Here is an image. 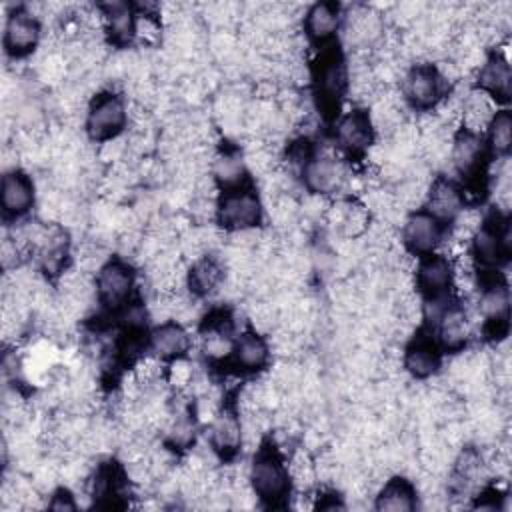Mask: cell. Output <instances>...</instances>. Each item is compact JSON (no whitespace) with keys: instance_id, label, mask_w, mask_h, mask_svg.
Here are the masks:
<instances>
[{"instance_id":"1","label":"cell","mask_w":512,"mask_h":512,"mask_svg":"<svg viewBox=\"0 0 512 512\" xmlns=\"http://www.w3.org/2000/svg\"><path fill=\"white\" fill-rule=\"evenodd\" d=\"M248 484L252 494L270 506L290 492L292 480L288 464L272 440H264L256 448L248 470Z\"/></svg>"},{"instance_id":"2","label":"cell","mask_w":512,"mask_h":512,"mask_svg":"<svg viewBox=\"0 0 512 512\" xmlns=\"http://www.w3.org/2000/svg\"><path fill=\"white\" fill-rule=\"evenodd\" d=\"M314 76V94L318 100V110L326 120L338 118L340 102L348 88V72L342 52L328 42L320 48L318 60L312 66Z\"/></svg>"},{"instance_id":"3","label":"cell","mask_w":512,"mask_h":512,"mask_svg":"<svg viewBox=\"0 0 512 512\" xmlns=\"http://www.w3.org/2000/svg\"><path fill=\"white\" fill-rule=\"evenodd\" d=\"M448 80L434 64H414L402 78V98L418 112L436 110L446 98Z\"/></svg>"},{"instance_id":"4","label":"cell","mask_w":512,"mask_h":512,"mask_svg":"<svg viewBox=\"0 0 512 512\" xmlns=\"http://www.w3.org/2000/svg\"><path fill=\"white\" fill-rule=\"evenodd\" d=\"M214 216L226 232L254 230L262 222V202L250 186L224 190L216 202Z\"/></svg>"},{"instance_id":"5","label":"cell","mask_w":512,"mask_h":512,"mask_svg":"<svg viewBox=\"0 0 512 512\" xmlns=\"http://www.w3.org/2000/svg\"><path fill=\"white\" fill-rule=\"evenodd\" d=\"M128 122V110L122 96L114 92L96 94L86 110V134L92 142L116 140Z\"/></svg>"},{"instance_id":"6","label":"cell","mask_w":512,"mask_h":512,"mask_svg":"<svg viewBox=\"0 0 512 512\" xmlns=\"http://www.w3.org/2000/svg\"><path fill=\"white\" fill-rule=\"evenodd\" d=\"M510 220L500 212L484 218L470 238V250L476 262L496 268L510 256Z\"/></svg>"},{"instance_id":"7","label":"cell","mask_w":512,"mask_h":512,"mask_svg":"<svg viewBox=\"0 0 512 512\" xmlns=\"http://www.w3.org/2000/svg\"><path fill=\"white\" fill-rule=\"evenodd\" d=\"M134 286H136L134 272L124 260L120 258L106 260L98 268V274L94 280L96 300L104 310L118 312L130 302Z\"/></svg>"},{"instance_id":"8","label":"cell","mask_w":512,"mask_h":512,"mask_svg":"<svg viewBox=\"0 0 512 512\" xmlns=\"http://www.w3.org/2000/svg\"><path fill=\"white\" fill-rule=\"evenodd\" d=\"M450 162L454 170L460 174V178L470 186V184H480L488 180V150L486 144L478 134L458 130L452 140L450 148Z\"/></svg>"},{"instance_id":"9","label":"cell","mask_w":512,"mask_h":512,"mask_svg":"<svg viewBox=\"0 0 512 512\" xmlns=\"http://www.w3.org/2000/svg\"><path fill=\"white\" fill-rule=\"evenodd\" d=\"M242 440H244V428H242L240 412L230 404L218 406L208 426L210 450L222 460H228L238 454Z\"/></svg>"},{"instance_id":"10","label":"cell","mask_w":512,"mask_h":512,"mask_svg":"<svg viewBox=\"0 0 512 512\" xmlns=\"http://www.w3.org/2000/svg\"><path fill=\"white\" fill-rule=\"evenodd\" d=\"M444 238V224L430 216L426 210L410 212L402 224V244L414 256L436 252Z\"/></svg>"},{"instance_id":"11","label":"cell","mask_w":512,"mask_h":512,"mask_svg":"<svg viewBox=\"0 0 512 512\" xmlns=\"http://www.w3.org/2000/svg\"><path fill=\"white\" fill-rule=\"evenodd\" d=\"M416 290L424 296V300L448 296L454 286V262L438 252L420 256L416 266Z\"/></svg>"},{"instance_id":"12","label":"cell","mask_w":512,"mask_h":512,"mask_svg":"<svg viewBox=\"0 0 512 512\" xmlns=\"http://www.w3.org/2000/svg\"><path fill=\"white\" fill-rule=\"evenodd\" d=\"M40 22L34 14L26 10H14L10 16H6L4 24V52L12 58H24L32 54L40 44Z\"/></svg>"},{"instance_id":"13","label":"cell","mask_w":512,"mask_h":512,"mask_svg":"<svg viewBox=\"0 0 512 512\" xmlns=\"http://www.w3.org/2000/svg\"><path fill=\"white\" fill-rule=\"evenodd\" d=\"M434 334L436 344L444 352H462L470 338V322L464 306L456 300H450L442 312L434 318Z\"/></svg>"},{"instance_id":"14","label":"cell","mask_w":512,"mask_h":512,"mask_svg":"<svg viewBox=\"0 0 512 512\" xmlns=\"http://www.w3.org/2000/svg\"><path fill=\"white\" fill-rule=\"evenodd\" d=\"M374 124L366 108H352L336 122V142L348 154H364L374 144Z\"/></svg>"},{"instance_id":"15","label":"cell","mask_w":512,"mask_h":512,"mask_svg":"<svg viewBox=\"0 0 512 512\" xmlns=\"http://www.w3.org/2000/svg\"><path fill=\"white\" fill-rule=\"evenodd\" d=\"M36 200L34 182L20 168H10L2 176L0 184V202L2 210L10 218H20L30 212Z\"/></svg>"},{"instance_id":"16","label":"cell","mask_w":512,"mask_h":512,"mask_svg":"<svg viewBox=\"0 0 512 512\" xmlns=\"http://www.w3.org/2000/svg\"><path fill=\"white\" fill-rule=\"evenodd\" d=\"M300 172L306 190L316 196L334 194L346 180L344 166L332 156H312Z\"/></svg>"},{"instance_id":"17","label":"cell","mask_w":512,"mask_h":512,"mask_svg":"<svg viewBox=\"0 0 512 512\" xmlns=\"http://www.w3.org/2000/svg\"><path fill=\"white\" fill-rule=\"evenodd\" d=\"M464 210V194L460 186L444 176L434 178L426 190V212L438 222L452 224Z\"/></svg>"},{"instance_id":"18","label":"cell","mask_w":512,"mask_h":512,"mask_svg":"<svg viewBox=\"0 0 512 512\" xmlns=\"http://www.w3.org/2000/svg\"><path fill=\"white\" fill-rule=\"evenodd\" d=\"M440 346L430 334L418 332L404 350L402 366L414 380H428L440 368Z\"/></svg>"},{"instance_id":"19","label":"cell","mask_w":512,"mask_h":512,"mask_svg":"<svg viewBox=\"0 0 512 512\" xmlns=\"http://www.w3.org/2000/svg\"><path fill=\"white\" fill-rule=\"evenodd\" d=\"M476 90L484 92L494 102H508L510 100L512 70H510L508 60L502 54L492 52L482 62V66L478 68V74H476Z\"/></svg>"},{"instance_id":"20","label":"cell","mask_w":512,"mask_h":512,"mask_svg":"<svg viewBox=\"0 0 512 512\" xmlns=\"http://www.w3.org/2000/svg\"><path fill=\"white\" fill-rule=\"evenodd\" d=\"M148 348L162 362H176L184 358L190 348L188 330L178 320H164L150 332Z\"/></svg>"},{"instance_id":"21","label":"cell","mask_w":512,"mask_h":512,"mask_svg":"<svg viewBox=\"0 0 512 512\" xmlns=\"http://www.w3.org/2000/svg\"><path fill=\"white\" fill-rule=\"evenodd\" d=\"M340 20H342L340 4L316 2L304 14V32L310 42L324 46L328 42H334Z\"/></svg>"},{"instance_id":"22","label":"cell","mask_w":512,"mask_h":512,"mask_svg":"<svg viewBox=\"0 0 512 512\" xmlns=\"http://www.w3.org/2000/svg\"><path fill=\"white\" fill-rule=\"evenodd\" d=\"M230 360L242 372L264 370L270 362V346L256 330H246L234 338Z\"/></svg>"},{"instance_id":"23","label":"cell","mask_w":512,"mask_h":512,"mask_svg":"<svg viewBox=\"0 0 512 512\" xmlns=\"http://www.w3.org/2000/svg\"><path fill=\"white\" fill-rule=\"evenodd\" d=\"M212 178L222 188V192L248 186L246 156L240 152V148L226 146L218 150L212 160Z\"/></svg>"},{"instance_id":"24","label":"cell","mask_w":512,"mask_h":512,"mask_svg":"<svg viewBox=\"0 0 512 512\" xmlns=\"http://www.w3.org/2000/svg\"><path fill=\"white\" fill-rule=\"evenodd\" d=\"M100 10H102V20H104L108 40L118 48H124L126 44H130L138 32V18L134 14V8L124 2H112V4H102Z\"/></svg>"},{"instance_id":"25","label":"cell","mask_w":512,"mask_h":512,"mask_svg":"<svg viewBox=\"0 0 512 512\" xmlns=\"http://www.w3.org/2000/svg\"><path fill=\"white\" fill-rule=\"evenodd\" d=\"M224 264L210 256L204 254L192 262V266L186 272V286L192 296L204 298L218 290V286L224 282Z\"/></svg>"},{"instance_id":"26","label":"cell","mask_w":512,"mask_h":512,"mask_svg":"<svg viewBox=\"0 0 512 512\" xmlns=\"http://www.w3.org/2000/svg\"><path fill=\"white\" fill-rule=\"evenodd\" d=\"M496 114V102L480 90H472L460 102V124L462 130L478 134L486 130L492 116Z\"/></svg>"},{"instance_id":"27","label":"cell","mask_w":512,"mask_h":512,"mask_svg":"<svg viewBox=\"0 0 512 512\" xmlns=\"http://www.w3.org/2000/svg\"><path fill=\"white\" fill-rule=\"evenodd\" d=\"M416 488L414 484L404 478V476H392L386 480V484L380 488V492L374 498V508L384 512V510H414L418 506L416 500Z\"/></svg>"},{"instance_id":"28","label":"cell","mask_w":512,"mask_h":512,"mask_svg":"<svg viewBox=\"0 0 512 512\" xmlns=\"http://www.w3.org/2000/svg\"><path fill=\"white\" fill-rule=\"evenodd\" d=\"M486 150L492 156L506 158L512 146V114L508 110H496L486 126Z\"/></svg>"},{"instance_id":"29","label":"cell","mask_w":512,"mask_h":512,"mask_svg":"<svg viewBox=\"0 0 512 512\" xmlns=\"http://www.w3.org/2000/svg\"><path fill=\"white\" fill-rule=\"evenodd\" d=\"M288 472H290L292 486L300 488L302 492L308 490L314 484L316 476H318V468L306 452H298V454L292 456V460L288 464Z\"/></svg>"},{"instance_id":"30","label":"cell","mask_w":512,"mask_h":512,"mask_svg":"<svg viewBox=\"0 0 512 512\" xmlns=\"http://www.w3.org/2000/svg\"><path fill=\"white\" fill-rule=\"evenodd\" d=\"M48 508H52V510H74V508H76V502H74V496L70 494V490L58 488V490L52 494V498H50V502H48Z\"/></svg>"}]
</instances>
